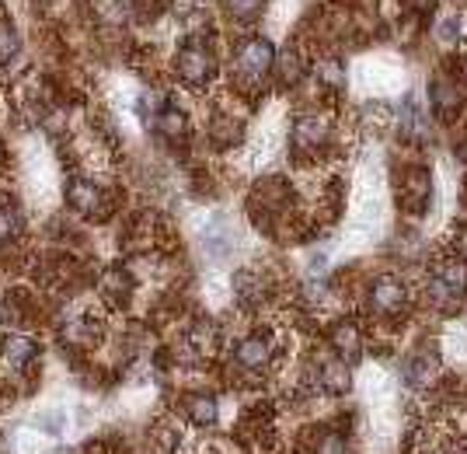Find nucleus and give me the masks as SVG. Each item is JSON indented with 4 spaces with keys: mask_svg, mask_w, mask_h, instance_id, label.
Returning a JSON list of instances; mask_svg holds the SVG:
<instances>
[{
    "mask_svg": "<svg viewBox=\"0 0 467 454\" xmlns=\"http://www.w3.org/2000/svg\"><path fill=\"white\" fill-rule=\"evenodd\" d=\"M272 67H276V50H272L269 39L248 35V39L237 42V50H234V78H237V88H244V91L261 88V80L272 74Z\"/></svg>",
    "mask_w": 467,
    "mask_h": 454,
    "instance_id": "nucleus-1",
    "label": "nucleus"
},
{
    "mask_svg": "<svg viewBox=\"0 0 467 454\" xmlns=\"http://www.w3.org/2000/svg\"><path fill=\"white\" fill-rule=\"evenodd\" d=\"M175 74L192 91L206 88L209 80H213V74H216V53H213V46H206L203 35H188L182 46H179V53H175Z\"/></svg>",
    "mask_w": 467,
    "mask_h": 454,
    "instance_id": "nucleus-2",
    "label": "nucleus"
},
{
    "mask_svg": "<svg viewBox=\"0 0 467 454\" xmlns=\"http://www.w3.org/2000/svg\"><path fill=\"white\" fill-rule=\"evenodd\" d=\"M426 291H429V301L436 308H457L467 297V263L464 259H443L433 266L429 280H426Z\"/></svg>",
    "mask_w": 467,
    "mask_h": 454,
    "instance_id": "nucleus-3",
    "label": "nucleus"
},
{
    "mask_svg": "<svg viewBox=\"0 0 467 454\" xmlns=\"http://www.w3.org/2000/svg\"><path fill=\"white\" fill-rule=\"evenodd\" d=\"M328 140H332V123L321 112H300L293 119V126H289V144H293V151L300 158L304 154H317Z\"/></svg>",
    "mask_w": 467,
    "mask_h": 454,
    "instance_id": "nucleus-4",
    "label": "nucleus"
},
{
    "mask_svg": "<svg viewBox=\"0 0 467 454\" xmlns=\"http://www.w3.org/2000/svg\"><path fill=\"white\" fill-rule=\"evenodd\" d=\"M272 360H276V336H272V332H252V336H244V339L237 343V349H234V364H237V371H244V375H261V371H269Z\"/></svg>",
    "mask_w": 467,
    "mask_h": 454,
    "instance_id": "nucleus-5",
    "label": "nucleus"
},
{
    "mask_svg": "<svg viewBox=\"0 0 467 454\" xmlns=\"http://www.w3.org/2000/svg\"><path fill=\"white\" fill-rule=\"evenodd\" d=\"M314 392L321 395H345L349 392V364L338 360L332 353H321L317 364H314Z\"/></svg>",
    "mask_w": 467,
    "mask_h": 454,
    "instance_id": "nucleus-6",
    "label": "nucleus"
},
{
    "mask_svg": "<svg viewBox=\"0 0 467 454\" xmlns=\"http://www.w3.org/2000/svg\"><path fill=\"white\" fill-rule=\"evenodd\" d=\"M429 196H433V179L426 168H408L401 175V207L408 214H422L429 207Z\"/></svg>",
    "mask_w": 467,
    "mask_h": 454,
    "instance_id": "nucleus-7",
    "label": "nucleus"
},
{
    "mask_svg": "<svg viewBox=\"0 0 467 454\" xmlns=\"http://www.w3.org/2000/svg\"><path fill=\"white\" fill-rule=\"evenodd\" d=\"M405 301H408V287L398 276H380V280L370 283V304L380 315H398L405 308Z\"/></svg>",
    "mask_w": 467,
    "mask_h": 454,
    "instance_id": "nucleus-8",
    "label": "nucleus"
},
{
    "mask_svg": "<svg viewBox=\"0 0 467 454\" xmlns=\"http://www.w3.org/2000/svg\"><path fill=\"white\" fill-rule=\"evenodd\" d=\"M67 199H70V207L80 210V214L108 217V196H105L95 182H87V179H70V186H67Z\"/></svg>",
    "mask_w": 467,
    "mask_h": 454,
    "instance_id": "nucleus-9",
    "label": "nucleus"
},
{
    "mask_svg": "<svg viewBox=\"0 0 467 454\" xmlns=\"http://www.w3.org/2000/svg\"><path fill=\"white\" fill-rule=\"evenodd\" d=\"M429 106L440 119H457L461 112V91H457V80L440 74V78L429 84Z\"/></svg>",
    "mask_w": 467,
    "mask_h": 454,
    "instance_id": "nucleus-10",
    "label": "nucleus"
},
{
    "mask_svg": "<svg viewBox=\"0 0 467 454\" xmlns=\"http://www.w3.org/2000/svg\"><path fill=\"white\" fill-rule=\"evenodd\" d=\"M4 360H7L14 371H25V367H32V364L39 360V343H35L32 336L14 332V336L4 339Z\"/></svg>",
    "mask_w": 467,
    "mask_h": 454,
    "instance_id": "nucleus-11",
    "label": "nucleus"
},
{
    "mask_svg": "<svg viewBox=\"0 0 467 454\" xmlns=\"http://www.w3.org/2000/svg\"><path fill=\"white\" fill-rule=\"evenodd\" d=\"M332 347H335V357L345 360V364H356L360 353H363V336L353 321H338L335 332H332Z\"/></svg>",
    "mask_w": 467,
    "mask_h": 454,
    "instance_id": "nucleus-12",
    "label": "nucleus"
},
{
    "mask_svg": "<svg viewBox=\"0 0 467 454\" xmlns=\"http://www.w3.org/2000/svg\"><path fill=\"white\" fill-rule=\"evenodd\" d=\"M401 136H405V140H416V144H422V140L429 136V116L422 112L416 95H408V98H405V108H401Z\"/></svg>",
    "mask_w": 467,
    "mask_h": 454,
    "instance_id": "nucleus-13",
    "label": "nucleus"
},
{
    "mask_svg": "<svg viewBox=\"0 0 467 454\" xmlns=\"http://www.w3.org/2000/svg\"><path fill=\"white\" fill-rule=\"evenodd\" d=\"M133 287H136V283H133V276L119 266L108 269V273L102 276V294H105V301H108V304H115V308H123V304L130 301Z\"/></svg>",
    "mask_w": 467,
    "mask_h": 454,
    "instance_id": "nucleus-14",
    "label": "nucleus"
},
{
    "mask_svg": "<svg viewBox=\"0 0 467 454\" xmlns=\"http://www.w3.org/2000/svg\"><path fill=\"white\" fill-rule=\"evenodd\" d=\"M401 377H405L412 388H426V385L436 377V357H429L426 349H422V353H412V357L405 360V367H401Z\"/></svg>",
    "mask_w": 467,
    "mask_h": 454,
    "instance_id": "nucleus-15",
    "label": "nucleus"
},
{
    "mask_svg": "<svg viewBox=\"0 0 467 454\" xmlns=\"http://www.w3.org/2000/svg\"><path fill=\"white\" fill-rule=\"evenodd\" d=\"M272 70L279 74V80H283L286 88H293V84H300L304 74H307V60L297 53L293 46H286L283 53L276 56V67H272Z\"/></svg>",
    "mask_w": 467,
    "mask_h": 454,
    "instance_id": "nucleus-16",
    "label": "nucleus"
},
{
    "mask_svg": "<svg viewBox=\"0 0 467 454\" xmlns=\"http://www.w3.org/2000/svg\"><path fill=\"white\" fill-rule=\"evenodd\" d=\"M216 416H220V405H216L213 395L203 392V395H192V399H188V420H192L196 427H213Z\"/></svg>",
    "mask_w": 467,
    "mask_h": 454,
    "instance_id": "nucleus-17",
    "label": "nucleus"
},
{
    "mask_svg": "<svg viewBox=\"0 0 467 454\" xmlns=\"http://www.w3.org/2000/svg\"><path fill=\"white\" fill-rule=\"evenodd\" d=\"M317 80H321V88L338 91V88L345 84V67L338 63L335 56H328V60H317Z\"/></svg>",
    "mask_w": 467,
    "mask_h": 454,
    "instance_id": "nucleus-18",
    "label": "nucleus"
},
{
    "mask_svg": "<svg viewBox=\"0 0 467 454\" xmlns=\"http://www.w3.org/2000/svg\"><path fill=\"white\" fill-rule=\"evenodd\" d=\"M261 7H265V0H227V11H231V18H237V22L259 18Z\"/></svg>",
    "mask_w": 467,
    "mask_h": 454,
    "instance_id": "nucleus-19",
    "label": "nucleus"
},
{
    "mask_svg": "<svg viewBox=\"0 0 467 454\" xmlns=\"http://www.w3.org/2000/svg\"><path fill=\"white\" fill-rule=\"evenodd\" d=\"M314 454H345V437H342V433H332V430L317 433Z\"/></svg>",
    "mask_w": 467,
    "mask_h": 454,
    "instance_id": "nucleus-20",
    "label": "nucleus"
},
{
    "mask_svg": "<svg viewBox=\"0 0 467 454\" xmlns=\"http://www.w3.org/2000/svg\"><path fill=\"white\" fill-rule=\"evenodd\" d=\"M18 227H22L18 210H14V207H0V245L14 238V235H18Z\"/></svg>",
    "mask_w": 467,
    "mask_h": 454,
    "instance_id": "nucleus-21",
    "label": "nucleus"
},
{
    "mask_svg": "<svg viewBox=\"0 0 467 454\" xmlns=\"http://www.w3.org/2000/svg\"><path fill=\"white\" fill-rule=\"evenodd\" d=\"M14 53H18V35H14V28L0 25V63H7V60H14Z\"/></svg>",
    "mask_w": 467,
    "mask_h": 454,
    "instance_id": "nucleus-22",
    "label": "nucleus"
},
{
    "mask_svg": "<svg viewBox=\"0 0 467 454\" xmlns=\"http://www.w3.org/2000/svg\"><path fill=\"white\" fill-rule=\"evenodd\" d=\"M457 35H461V18H450V22H443V25H440V39L453 42Z\"/></svg>",
    "mask_w": 467,
    "mask_h": 454,
    "instance_id": "nucleus-23",
    "label": "nucleus"
},
{
    "mask_svg": "<svg viewBox=\"0 0 467 454\" xmlns=\"http://www.w3.org/2000/svg\"><path fill=\"white\" fill-rule=\"evenodd\" d=\"M140 11H147V7H160V0H133Z\"/></svg>",
    "mask_w": 467,
    "mask_h": 454,
    "instance_id": "nucleus-24",
    "label": "nucleus"
},
{
    "mask_svg": "<svg viewBox=\"0 0 467 454\" xmlns=\"http://www.w3.org/2000/svg\"><path fill=\"white\" fill-rule=\"evenodd\" d=\"M457 154H461V161H464V164H467V136H464V140H461V147H457Z\"/></svg>",
    "mask_w": 467,
    "mask_h": 454,
    "instance_id": "nucleus-25",
    "label": "nucleus"
},
{
    "mask_svg": "<svg viewBox=\"0 0 467 454\" xmlns=\"http://www.w3.org/2000/svg\"><path fill=\"white\" fill-rule=\"evenodd\" d=\"M4 158H7V151H4V144H0V164H4Z\"/></svg>",
    "mask_w": 467,
    "mask_h": 454,
    "instance_id": "nucleus-26",
    "label": "nucleus"
}]
</instances>
